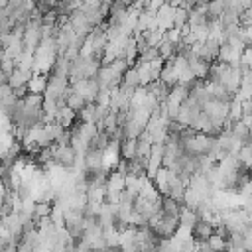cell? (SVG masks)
Wrapping results in <instances>:
<instances>
[{"label":"cell","mask_w":252,"mask_h":252,"mask_svg":"<svg viewBox=\"0 0 252 252\" xmlns=\"http://www.w3.org/2000/svg\"><path fill=\"white\" fill-rule=\"evenodd\" d=\"M33 77V73H30V71H22V69H14V73L8 77V85L12 87V91L14 89H20V87H26L28 85V81Z\"/></svg>","instance_id":"52a82bcc"},{"label":"cell","mask_w":252,"mask_h":252,"mask_svg":"<svg viewBox=\"0 0 252 252\" xmlns=\"http://www.w3.org/2000/svg\"><path fill=\"white\" fill-rule=\"evenodd\" d=\"M85 104H87V102H85L77 93H73V89H71V91H69V94H67V98H65V106H67V108H71V110L77 114L79 110H83V106H85Z\"/></svg>","instance_id":"5bb4252c"},{"label":"cell","mask_w":252,"mask_h":252,"mask_svg":"<svg viewBox=\"0 0 252 252\" xmlns=\"http://www.w3.org/2000/svg\"><path fill=\"white\" fill-rule=\"evenodd\" d=\"M83 161H85V169H91V171L102 169V150L89 148L85 152V156H83Z\"/></svg>","instance_id":"8992f818"},{"label":"cell","mask_w":252,"mask_h":252,"mask_svg":"<svg viewBox=\"0 0 252 252\" xmlns=\"http://www.w3.org/2000/svg\"><path fill=\"white\" fill-rule=\"evenodd\" d=\"M120 85L130 87V89H138V87H140V79H138V71H136V67H130V69L124 73Z\"/></svg>","instance_id":"2e32d148"},{"label":"cell","mask_w":252,"mask_h":252,"mask_svg":"<svg viewBox=\"0 0 252 252\" xmlns=\"http://www.w3.org/2000/svg\"><path fill=\"white\" fill-rule=\"evenodd\" d=\"M0 69H2V73H4L6 77H10V75L14 73V69H16V61L10 59L4 51H2V57H0Z\"/></svg>","instance_id":"ac0fdd59"},{"label":"cell","mask_w":252,"mask_h":252,"mask_svg":"<svg viewBox=\"0 0 252 252\" xmlns=\"http://www.w3.org/2000/svg\"><path fill=\"white\" fill-rule=\"evenodd\" d=\"M213 232H215V226L209 220H203V219H199L195 222V226L191 228V236H193L195 242H207Z\"/></svg>","instance_id":"5b68a950"},{"label":"cell","mask_w":252,"mask_h":252,"mask_svg":"<svg viewBox=\"0 0 252 252\" xmlns=\"http://www.w3.org/2000/svg\"><path fill=\"white\" fill-rule=\"evenodd\" d=\"M96 83H98V87L100 89H106V91H112V89H116L118 85H120V81H122V75L120 73H116L114 69H112V65H102L100 69H98V73H96Z\"/></svg>","instance_id":"7a4b0ae2"},{"label":"cell","mask_w":252,"mask_h":252,"mask_svg":"<svg viewBox=\"0 0 252 252\" xmlns=\"http://www.w3.org/2000/svg\"><path fill=\"white\" fill-rule=\"evenodd\" d=\"M207 244H209V248H211L213 252H224V250H226V246H228V240H226L224 236H220V234L213 232V234L209 236Z\"/></svg>","instance_id":"8fae6325"},{"label":"cell","mask_w":252,"mask_h":252,"mask_svg":"<svg viewBox=\"0 0 252 252\" xmlns=\"http://www.w3.org/2000/svg\"><path fill=\"white\" fill-rule=\"evenodd\" d=\"M71 89H73V93H77V94H79L87 104H93V102H94V98H96V94H98V91H100V87H98L96 79L77 81V83H73V85H71Z\"/></svg>","instance_id":"6da1fadb"},{"label":"cell","mask_w":252,"mask_h":252,"mask_svg":"<svg viewBox=\"0 0 252 252\" xmlns=\"http://www.w3.org/2000/svg\"><path fill=\"white\" fill-rule=\"evenodd\" d=\"M49 213H51V203H43V201L35 203V209H33V219L35 220H41V219L49 217Z\"/></svg>","instance_id":"e0dca14e"},{"label":"cell","mask_w":252,"mask_h":252,"mask_svg":"<svg viewBox=\"0 0 252 252\" xmlns=\"http://www.w3.org/2000/svg\"><path fill=\"white\" fill-rule=\"evenodd\" d=\"M187 24H189V12H187V10H183L181 6L173 8V28L183 30Z\"/></svg>","instance_id":"7c38bea8"},{"label":"cell","mask_w":252,"mask_h":252,"mask_svg":"<svg viewBox=\"0 0 252 252\" xmlns=\"http://www.w3.org/2000/svg\"><path fill=\"white\" fill-rule=\"evenodd\" d=\"M142 37H144V41H146V45L148 47H158L161 41H163V32L161 30H152V32H144L142 33Z\"/></svg>","instance_id":"4fadbf2b"},{"label":"cell","mask_w":252,"mask_h":252,"mask_svg":"<svg viewBox=\"0 0 252 252\" xmlns=\"http://www.w3.org/2000/svg\"><path fill=\"white\" fill-rule=\"evenodd\" d=\"M0 252H16V242H10V244H4L0 248Z\"/></svg>","instance_id":"ffe728a7"},{"label":"cell","mask_w":252,"mask_h":252,"mask_svg":"<svg viewBox=\"0 0 252 252\" xmlns=\"http://www.w3.org/2000/svg\"><path fill=\"white\" fill-rule=\"evenodd\" d=\"M156 22H158V30L167 32L173 28V6L171 4H163L158 12H156Z\"/></svg>","instance_id":"277c9868"},{"label":"cell","mask_w":252,"mask_h":252,"mask_svg":"<svg viewBox=\"0 0 252 252\" xmlns=\"http://www.w3.org/2000/svg\"><path fill=\"white\" fill-rule=\"evenodd\" d=\"M45 87H47V77H43V75H33L26 85L28 94H41V96L45 93Z\"/></svg>","instance_id":"ba28073f"},{"label":"cell","mask_w":252,"mask_h":252,"mask_svg":"<svg viewBox=\"0 0 252 252\" xmlns=\"http://www.w3.org/2000/svg\"><path fill=\"white\" fill-rule=\"evenodd\" d=\"M94 104H96V106H104V108H108V106H110V91L100 89L98 94H96V98H94Z\"/></svg>","instance_id":"d6986e66"},{"label":"cell","mask_w":252,"mask_h":252,"mask_svg":"<svg viewBox=\"0 0 252 252\" xmlns=\"http://www.w3.org/2000/svg\"><path fill=\"white\" fill-rule=\"evenodd\" d=\"M120 158L126 161H132L136 158V140H124L120 144Z\"/></svg>","instance_id":"9a60e30c"},{"label":"cell","mask_w":252,"mask_h":252,"mask_svg":"<svg viewBox=\"0 0 252 252\" xmlns=\"http://www.w3.org/2000/svg\"><path fill=\"white\" fill-rule=\"evenodd\" d=\"M183 205L175 203L173 199H169L167 195L161 197V213L163 215H169V217H179V211H181Z\"/></svg>","instance_id":"30bf717a"},{"label":"cell","mask_w":252,"mask_h":252,"mask_svg":"<svg viewBox=\"0 0 252 252\" xmlns=\"http://www.w3.org/2000/svg\"><path fill=\"white\" fill-rule=\"evenodd\" d=\"M224 252H246V250H244L242 246H232V244H228Z\"/></svg>","instance_id":"44dd1931"},{"label":"cell","mask_w":252,"mask_h":252,"mask_svg":"<svg viewBox=\"0 0 252 252\" xmlns=\"http://www.w3.org/2000/svg\"><path fill=\"white\" fill-rule=\"evenodd\" d=\"M197 220H199V217H197V213H195L193 209L181 207V211H179V226H185V228L191 230Z\"/></svg>","instance_id":"9c48e42d"},{"label":"cell","mask_w":252,"mask_h":252,"mask_svg":"<svg viewBox=\"0 0 252 252\" xmlns=\"http://www.w3.org/2000/svg\"><path fill=\"white\" fill-rule=\"evenodd\" d=\"M51 152H53V163L55 165H59L63 169H73L77 154L71 146H51Z\"/></svg>","instance_id":"3957f363"}]
</instances>
